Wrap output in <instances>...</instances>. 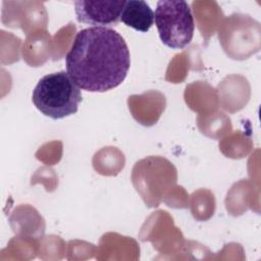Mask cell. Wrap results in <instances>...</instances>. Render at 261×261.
<instances>
[{
  "mask_svg": "<svg viewBox=\"0 0 261 261\" xmlns=\"http://www.w3.org/2000/svg\"><path fill=\"white\" fill-rule=\"evenodd\" d=\"M80 89L67 71L48 73L36 85L32 101L44 115L62 119L77 112L82 101Z\"/></svg>",
  "mask_w": 261,
  "mask_h": 261,
  "instance_id": "obj_2",
  "label": "cell"
},
{
  "mask_svg": "<svg viewBox=\"0 0 261 261\" xmlns=\"http://www.w3.org/2000/svg\"><path fill=\"white\" fill-rule=\"evenodd\" d=\"M66 71L88 92L118 87L130 66L128 47L122 36L106 27H90L76 33L65 56Z\"/></svg>",
  "mask_w": 261,
  "mask_h": 261,
  "instance_id": "obj_1",
  "label": "cell"
},
{
  "mask_svg": "<svg viewBox=\"0 0 261 261\" xmlns=\"http://www.w3.org/2000/svg\"><path fill=\"white\" fill-rule=\"evenodd\" d=\"M124 4L125 0H79L74 2V10L80 22L92 24L93 27L108 28V25H115L120 21Z\"/></svg>",
  "mask_w": 261,
  "mask_h": 261,
  "instance_id": "obj_4",
  "label": "cell"
},
{
  "mask_svg": "<svg viewBox=\"0 0 261 261\" xmlns=\"http://www.w3.org/2000/svg\"><path fill=\"white\" fill-rule=\"evenodd\" d=\"M120 21L136 31L147 33L154 24V12L143 0L125 1Z\"/></svg>",
  "mask_w": 261,
  "mask_h": 261,
  "instance_id": "obj_5",
  "label": "cell"
},
{
  "mask_svg": "<svg viewBox=\"0 0 261 261\" xmlns=\"http://www.w3.org/2000/svg\"><path fill=\"white\" fill-rule=\"evenodd\" d=\"M161 42L171 49H182L194 36L195 21L190 5L184 0H160L154 13Z\"/></svg>",
  "mask_w": 261,
  "mask_h": 261,
  "instance_id": "obj_3",
  "label": "cell"
}]
</instances>
